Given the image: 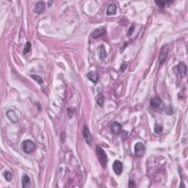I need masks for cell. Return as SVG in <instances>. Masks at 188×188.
Returning a JSON list of instances; mask_svg holds the SVG:
<instances>
[{
	"mask_svg": "<svg viewBox=\"0 0 188 188\" xmlns=\"http://www.w3.org/2000/svg\"><path fill=\"white\" fill-rule=\"evenodd\" d=\"M150 104L151 109L157 112H161L163 110H165V105L164 102L162 101V99L158 96H154V97L152 98L151 99Z\"/></svg>",
	"mask_w": 188,
	"mask_h": 188,
	"instance_id": "obj_1",
	"label": "cell"
},
{
	"mask_svg": "<svg viewBox=\"0 0 188 188\" xmlns=\"http://www.w3.org/2000/svg\"><path fill=\"white\" fill-rule=\"evenodd\" d=\"M96 155H97L98 159H99V162L101 163V166L103 168H106L107 164V156L106 154L105 151L103 150L102 148H101L99 145L96 146Z\"/></svg>",
	"mask_w": 188,
	"mask_h": 188,
	"instance_id": "obj_2",
	"label": "cell"
},
{
	"mask_svg": "<svg viewBox=\"0 0 188 188\" xmlns=\"http://www.w3.org/2000/svg\"><path fill=\"white\" fill-rule=\"evenodd\" d=\"M22 149L25 153L30 154L35 150V143L31 140H25L22 143Z\"/></svg>",
	"mask_w": 188,
	"mask_h": 188,
	"instance_id": "obj_3",
	"label": "cell"
},
{
	"mask_svg": "<svg viewBox=\"0 0 188 188\" xmlns=\"http://www.w3.org/2000/svg\"><path fill=\"white\" fill-rule=\"evenodd\" d=\"M145 147L143 143L138 142L135 145V155L137 157H141L144 155Z\"/></svg>",
	"mask_w": 188,
	"mask_h": 188,
	"instance_id": "obj_4",
	"label": "cell"
},
{
	"mask_svg": "<svg viewBox=\"0 0 188 188\" xmlns=\"http://www.w3.org/2000/svg\"><path fill=\"white\" fill-rule=\"evenodd\" d=\"M168 45L165 44L162 46V49L160 50V55H159V61L160 64H162L165 61L168 57Z\"/></svg>",
	"mask_w": 188,
	"mask_h": 188,
	"instance_id": "obj_5",
	"label": "cell"
},
{
	"mask_svg": "<svg viewBox=\"0 0 188 188\" xmlns=\"http://www.w3.org/2000/svg\"><path fill=\"white\" fill-rule=\"evenodd\" d=\"M123 163L119 160H116L115 162H113V165H112V168H113L114 172L116 173V175H120L121 173L123 171Z\"/></svg>",
	"mask_w": 188,
	"mask_h": 188,
	"instance_id": "obj_6",
	"label": "cell"
},
{
	"mask_svg": "<svg viewBox=\"0 0 188 188\" xmlns=\"http://www.w3.org/2000/svg\"><path fill=\"white\" fill-rule=\"evenodd\" d=\"M83 135H84V137L85 139L86 142L88 145H91L93 143V137L91 133L90 132L89 129L86 126H84V129H83Z\"/></svg>",
	"mask_w": 188,
	"mask_h": 188,
	"instance_id": "obj_7",
	"label": "cell"
},
{
	"mask_svg": "<svg viewBox=\"0 0 188 188\" xmlns=\"http://www.w3.org/2000/svg\"><path fill=\"white\" fill-rule=\"evenodd\" d=\"M6 115L7 117L8 118L9 120H10L12 123H13V124H16V123H17L18 121V117L16 115V113L15 112V111L10 110H8L7 112Z\"/></svg>",
	"mask_w": 188,
	"mask_h": 188,
	"instance_id": "obj_8",
	"label": "cell"
},
{
	"mask_svg": "<svg viewBox=\"0 0 188 188\" xmlns=\"http://www.w3.org/2000/svg\"><path fill=\"white\" fill-rule=\"evenodd\" d=\"M177 70H178V72L180 74V76H182V77H184L187 74L186 64L185 63H182V62L179 63L178 66H177Z\"/></svg>",
	"mask_w": 188,
	"mask_h": 188,
	"instance_id": "obj_9",
	"label": "cell"
},
{
	"mask_svg": "<svg viewBox=\"0 0 188 188\" xmlns=\"http://www.w3.org/2000/svg\"><path fill=\"white\" fill-rule=\"evenodd\" d=\"M106 32L105 29L104 28H99L94 30L92 33H91V37L93 39H96V38H99V37L102 36L104 33Z\"/></svg>",
	"mask_w": 188,
	"mask_h": 188,
	"instance_id": "obj_10",
	"label": "cell"
},
{
	"mask_svg": "<svg viewBox=\"0 0 188 188\" xmlns=\"http://www.w3.org/2000/svg\"><path fill=\"white\" fill-rule=\"evenodd\" d=\"M111 131L114 135H118L121 132V125L119 123L115 121L111 125Z\"/></svg>",
	"mask_w": 188,
	"mask_h": 188,
	"instance_id": "obj_11",
	"label": "cell"
},
{
	"mask_svg": "<svg viewBox=\"0 0 188 188\" xmlns=\"http://www.w3.org/2000/svg\"><path fill=\"white\" fill-rule=\"evenodd\" d=\"M35 12L38 14H41L45 10V3L43 2H38L35 5Z\"/></svg>",
	"mask_w": 188,
	"mask_h": 188,
	"instance_id": "obj_12",
	"label": "cell"
},
{
	"mask_svg": "<svg viewBox=\"0 0 188 188\" xmlns=\"http://www.w3.org/2000/svg\"><path fill=\"white\" fill-rule=\"evenodd\" d=\"M87 76H88V79L93 83H96L99 80V75L96 71H90L88 73Z\"/></svg>",
	"mask_w": 188,
	"mask_h": 188,
	"instance_id": "obj_13",
	"label": "cell"
},
{
	"mask_svg": "<svg viewBox=\"0 0 188 188\" xmlns=\"http://www.w3.org/2000/svg\"><path fill=\"white\" fill-rule=\"evenodd\" d=\"M98 52H99V57L101 60H104L107 57V52L104 46L103 45H101L98 48Z\"/></svg>",
	"mask_w": 188,
	"mask_h": 188,
	"instance_id": "obj_14",
	"label": "cell"
},
{
	"mask_svg": "<svg viewBox=\"0 0 188 188\" xmlns=\"http://www.w3.org/2000/svg\"><path fill=\"white\" fill-rule=\"evenodd\" d=\"M22 187L24 188H28L30 187L31 186V183H30V179L28 176L25 174L23 175L22 179Z\"/></svg>",
	"mask_w": 188,
	"mask_h": 188,
	"instance_id": "obj_15",
	"label": "cell"
},
{
	"mask_svg": "<svg viewBox=\"0 0 188 188\" xmlns=\"http://www.w3.org/2000/svg\"><path fill=\"white\" fill-rule=\"evenodd\" d=\"M116 10H117V6L115 4L112 3L107 7V14L108 16H113L116 13Z\"/></svg>",
	"mask_w": 188,
	"mask_h": 188,
	"instance_id": "obj_16",
	"label": "cell"
},
{
	"mask_svg": "<svg viewBox=\"0 0 188 188\" xmlns=\"http://www.w3.org/2000/svg\"><path fill=\"white\" fill-rule=\"evenodd\" d=\"M162 130H163V127L161 124H157L156 123L155 125H154V132H155L157 135H160L162 132Z\"/></svg>",
	"mask_w": 188,
	"mask_h": 188,
	"instance_id": "obj_17",
	"label": "cell"
},
{
	"mask_svg": "<svg viewBox=\"0 0 188 188\" xmlns=\"http://www.w3.org/2000/svg\"><path fill=\"white\" fill-rule=\"evenodd\" d=\"M31 47H32L31 43H30V42H26L24 47V50H23L24 55H26V54H27L28 52H30V50H31Z\"/></svg>",
	"mask_w": 188,
	"mask_h": 188,
	"instance_id": "obj_18",
	"label": "cell"
},
{
	"mask_svg": "<svg viewBox=\"0 0 188 188\" xmlns=\"http://www.w3.org/2000/svg\"><path fill=\"white\" fill-rule=\"evenodd\" d=\"M31 76L32 79H35V81L38 82L40 85H42L43 83V79L41 78V76H38V75H31Z\"/></svg>",
	"mask_w": 188,
	"mask_h": 188,
	"instance_id": "obj_19",
	"label": "cell"
},
{
	"mask_svg": "<svg viewBox=\"0 0 188 188\" xmlns=\"http://www.w3.org/2000/svg\"><path fill=\"white\" fill-rule=\"evenodd\" d=\"M4 175H5V178L7 181H8V182H10L13 179V175H12V173H10L9 171H5L4 173Z\"/></svg>",
	"mask_w": 188,
	"mask_h": 188,
	"instance_id": "obj_20",
	"label": "cell"
},
{
	"mask_svg": "<svg viewBox=\"0 0 188 188\" xmlns=\"http://www.w3.org/2000/svg\"><path fill=\"white\" fill-rule=\"evenodd\" d=\"M104 103V97L103 96H100L97 99V104L99 107H102Z\"/></svg>",
	"mask_w": 188,
	"mask_h": 188,
	"instance_id": "obj_21",
	"label": "cell"
},
{
	"mask_svg": "<svg viewBox=\"0 0 188 188\" xmlns=\"http://www.w3.org/2000/svg\"><path fill=\"white\" fill-rule=\"evenodd\" d=\"M155 3L160 7H162V8H164L165 7V5H166V2H165V1H155Z\"/></svg>",
	"mask_w": 188,
	"mask_h": 188,
	"instance_id": "obj_22",
	"label": "cell"
},
{
	"mask_svg": "<svg viewBox=\"0 0 188 188\" xmlns=\"http://www.w3.org/2000/svg\"><path fill=\"white\" fill-rule=\"evenodd\" d=\"M173 107H171V106H168V107H167L166 110H165V113L167 114V115H168V116H170V115H172L173 114Z\"/></svg>",
	"mask_w": 188,
	"mask_h": 188,
	"instance_id": "obj_23",
	"label": "cell"
},
{
	"mask_svg": "<svg viewBox=\"0 0 188 188\" xmlns=\"http://www.w3.org/2000/svg\"><path fill=\"white\" fill-rule=\"evenodd\" d=\"M129 188L136 187V184L135 182H134L133 180H129Z\"/></svg>",
	"mask_w": 188,
	"mask_h": 188,
	"instance_id": "obj_24",
	"label": "cell"
},
{
	"mask_svg": "<svg viewBox=\"0 0 188 188\" xmlns=\"http://www.w3.org/2000/svg\"><path fill=\"white\" fill-rule=\"evenodd\" d=\"M126 68H127V65L126 64V63H124V64H122L121 66H120V70L121 71V72H124L125 70L126 69Z\"/></svg>",
	"mask_w": 188,
	"mask_h": 188,
	"instance_id": "obj_25",
	"label": "cell"
},
{
	"mask_svg": "<svg viewBox=\"0 0 188 188\" xmlns=\"http://www.w3.org/2000/svg\"><path fill=\"white\" fill-rule=\"evenodd\" d=\"M134 28H135V26H132L130 27V28H129V32H128V34H129V36H130V35H132V32H134Z\"/></svg>",
	"mask_w": 188,
	"mask_h": 188,
	"instance_id": "obj_26",
	"label": "cell"
}]
</instances>
